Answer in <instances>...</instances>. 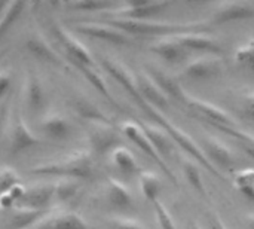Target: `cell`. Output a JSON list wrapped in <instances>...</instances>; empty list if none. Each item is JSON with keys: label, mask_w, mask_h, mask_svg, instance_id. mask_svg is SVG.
<instances>
[{"label": "cell", "mask_w": 254, "mask_h": 229, "mask_svg": "<svg viewBox=\"0 0 254 229\" xmlns=\"http://www.w3.org/2000/svg\"><path fill=\"white\" fill-rule=\"evenodd\" d=\"M109 24L122 30L128 36H155L167 37L182 33L207 31L211 25L208 21H186V22H170V21H155V19H124L110 18Z\"/></svg>", "instance_id": "obj_1"}, {"label": "cell", "mask_w": 254, "mask_h": 229, "mask_svg": "<svg viewBox=\"0 0 254 229\" xmlns=\"http://www.w3.org/2000/svg\"><path fill=\"white\" fill-rule=\"evenodd\" d=\"M31 174L58 177V179H76L86 180L94 174V158L86 151H74L60 159H54L45 164L34 165L30 170Z\"/></svg>", "instance_id": "obj_2"}, {"label": "cell", "mask_w": 254, "mask_h": 229, "mask_svg": "<svg viewBox=\"0 0 254 229\" xmlns=\"http://www.w3.org/2000/svg\"><path fill=\"white\" fill-rule=\"evenodd\" d=\"M121 131L125 134V137L128 140H131L141 152H144L159 168L161 171L173 182L174 186H179V180L176 177V174L173 173V170L168 167L167 161L159 155V152L155 149V146L152 145V142L149 140V137L146 136V133L143 131L140 122L137 121H125L122 125H121Z\"/></svg>", "instance_id": "obj_3"}, {"label": "cell", "mask_w": 254, "mask_h": 229, "mask_svg": "<svg viewBox=\"0 0 254 229\" xmlns=\"http://www.w3.org/2000/svg\"><path fill=\"white\" fill-rule=\"evenodd\" d=\"M182 104H185L189 110L193 112V116H196L198 119L207 122L208 125H223V127H237V121L223 109H220L219 106L202 100L199 97H195L192 94H189L188 91H185L183 95V101Z\"/></svg>", "instance_id": "obj_4"}, {"label": "cell", "mask_w": 254, "mask_h": 229, "mask_svg": "<svg viewBox=\"0 0 254 229\" xmlns=\"http://www.w3.org/2000/svg\"><path fill=\"white\" fill-rule=\"evenodd\" d=\"M173 4L170 0H144V1H121L116 9L109 12L112 18L124 19H153Z\"/></svg>", "instance_id": "obj_5"}, {"label": "cell", "mask_w": 254, "mask_h": 229, "mask_svg": "<svg viewBox=\"0 0 254 229\" xmlns=\"http://www.w3.org/2000/svg\"><path fill=\"white\" fill-rule=\"evenodd\" d=\"M51 33L55 37V40L60 43V46L67 52L71 63H80L85 66H95L94 57L91 51L64 25L60 22L51 24Z\"/></svg>", "instance_id": "obj_6"}, {"label": "cell", "mask_w": 254, "mask_h": 229, "mask_svg": "<svg viewBox=\"0 0 254 229\" xmlns=\"http://www.w3.org/2000/svg\"><path fill=\"white\" fill-rule=\"evenodd\" d=\"M88 124V140L95 155H106L121 143V134L112 122L92 121Z\"/></svg>", "instance_id": "obj_7"}, {"label": "cell", "mask_w": 254, "mask_h": 229, "mask_svg": "<svg viewBox=\"0 0 254 229\" xmlns=\"http://www.w3.org/2000/svg\"><path fill=\"white\" fill-rule=\"evenodd\" d=\"M40 143H42L40 137H37L30 130V127L24 121V118L16 106L13 110V115H12L10 131H9V145H7L9 155L16 156L18 153H21L30 148H34Z\"/></svg>", "instance_id": "obj_8"}, {"label": "cell", "mask_w": 254, "mask_h": 229, "mask_svg": "<svg viewBox=\"0 0 254 229\" xmlns=\"http://www.w3.org/2000/svg\"><path fill=\"white\" fill-rule=\"evenodd\" d=\"M254 18V4L250 1H219L213 4L210 25H222Z\"/></svg>", "instance_id": "obj_9"}, {"label": "cell", "mask_w": 254, "mask_h": 229, "mask_svg": "<svg viewBox=\"0 0 254 229\" xmlns=\"http://www.w3.org/2000/svg\"><path fill=\"white\" fill-rule=\"evenodd\" d=\"M225 66V60L222 55H214V54H204L201 57H196L195 60L189 61L185 64L182 69L180 76L186 79H210L222 73Z\"/></svg>", "instance_id": "obj_10"}, {"label": "cell", "mask_w": 254, "mask_h": 229, "mask_svg": "<svg viewBox=\"0 0 254 229\" xmlns=\"http://www.w3.org/2000/svg\"><path fill=\"white\" fill-rule=\"evenodd\" d=\"M73 30H76L77 33L83 36L109 42L113 45H131L132 43L131 36H128L127 33H124L122 30L116 28L115 25L109 22H77L73 25Z\"/></svg>", "instance_id": "obj_11"}, {"label": "cell", "mask_w": 254, "mask_h": 229, "mask_svg": "<svg viewBox=\"0 0 254 229\" xmlns=\"http://www.w3.org/2000/svg\"><path fill=\"white\" fill-rule=\"evenodd\" d=\"M202 152L205 153V156L208 158V161L220 171V170H226V171H234L235 167V156L232 153V151L229 149V146L226 143H223L219 137L211 136V134H205L202 137Z\"/></svg>", "instance_id": "obj_12"}, {"label": "cell", "mask_w": 254, "mask_h": 229, "mask_svg": "<svg viewBox=\"0 0 254 229\" xmlns=\"http://www.w3.org/2000/svg\"><path fill=\"white\" fill-rule=\"evenodd\" d=\"M22 95H24V103L25 107L31 113L42 112L48 103V94L45 91L43 82L36 73L33 67H28L24 76V86H22Z\"/></svg>", "instance_id": "obj_13"}, {"label": "cell", "mask_w": 254, "mask_h": 229, "mask_svg": "<svg viewBox=\"0 0 254 229\" xmlns=\"http://www.w3.org/2000/svg\"><path fill=\"white\" fill-rule=\"evenodd\" d=\"M100 63H101L103 69L131 95V98L135 101V104L143 100L138 89H137L135 75L125 64H122L121 61H118L115 58L106 57V55L100 58Z\"/></svg>", "instance_id": "obj_14"}, {"label": "cell", "mask_w": 254, "mask_h": 229, "mask_svg": "<svg viewBox=\"0 0 254 229\" xmlns=\"http://www.w3.org/2000/svg\"><path fill=\"white\" fill-rule=\"evenodd\" d=\"M135 82H137V89L141 95V98L155 107L156 110H167L170 107V98L167 94L159 88V85L152 79V76L147 72H140L135 73Z\"/></svg>", "instance_id": "obj_15"}, {"label": "cell", "mask_w": 254, "mask_h": 229, "mask_svg": "<svg viewBox=\"0 0 254 229\" xmlns=\"http://www.w3.org/2000/svg\"><path fill=\"white\" fill-rule=\"evenodd\" d=\"M33 229H91V227L74 212H57L46 213Z\"/></svg>", "instance_id": "obj_16"}, {"label": "cell", "mask_w": 254, "mask_h": 229, "mask_svg": "<svg viewBox=\"0 0 254 229\" xmlns=\"http://www.w3.org/2000/svg\"><path fill=\"white\" fill-rule=\"evenodd\" d=\"M188 51H196L204 54L222 55L223 48L219 42H216L205 31H193V33H182L174 36Z\"/></svg>", "instance_id": "obj_17"}, {"label": "cell", "mask_w": 254, "mask_h": 229, "mask_svg": "<svg viewBox=\"0 0 254 229\" xmlns=\"http://www.w3.org/2000/svg\"><path fill=\"white\" fill-rule=\"evenodd\" d=\"M150 51L155 52L158 57H161L164 61L170 64H177L182 63L189 51L174 37V36H167V37H159L150 45Z\"/></svg>", "instance_id": "obj_18"}, {"label": "cell", "mask_w": 254, "mask_h": 229, "mask_svg": "<svg viewBox=\"0 0 254 229\" xmlns=\"http://www.w3.org/2000/svg\"><path fill=\"white\" fill-rule=\"evenodd\" d=\"M40 130L48 139L55 140V142H64V140L70 139V136L73 133L70 121L65 116H63L61 113H55V112L48 113L42 118Z\"/></svg>", "instance_id": "obj_19"}, {"label": "cell", "mask_w": 254, "mask_h": 229, "mask_svg": "<svg viewBox=\"0 0 254 229\" xmlns=\"http://www.w3.org/2000/svg\"><path fill=\"white\" fill-rule=\"evenodd\" d=\"M146 72L152 76V79L159 85V88L167 94L168 98H173L179 103L183 101V95H185V88L180 85L179 79L170 73H167L165 70L156 67V66H146Z\"/></svg>", "instance_id": "obj_20"}, {"label": "cell", "mask_w": 254, "mask_h": 229, "mask_svg": "<svg viewBox=\"0 0 254 229\" xmlns=\"http://www.w3.org/2000/svg\"><path fill=\"white\" fill-rule=\"evenodd\" d=\"M54 183H36L25 188L21 198V206H27L37 210H46L51 201H54Z\"/></svg>", "instance_id": "obj_21"}, {"label": "cell", "mask_w": 254, "mask_h": 229, "mask_svg": "<svg viewBox=\"0 0 254 229\" xmlns=\"http://www.w3.org/2000/svg\"><path fill=\"white\" fill-rule=\"evenodd\" d=\"M25 46L36 58L49 64H55V66L61 64V57L58 51L48 42V39L43 34L40 33L30 34L25 40Z\"/></svg>", "instance_id": "obj_22"}, {"label": "cell", "mask_w": 254, "mask_h": 229, "mask_svg": "<svg viewBox=\"0 0 254 229\" xmlns=\"http://www.w3.org/2000/svg\"><path fill=\"white\" fill-rule=\"evenodd\" d=\"M46 210H37L27 206L13 207L7 215V229H28L34 228V225L46 215Z\"/></svg>", "instance_id": "obj_23"}, {"label": "cell", "mask_w": 254, "mask_h": 229, "mask_svg": "<svg viewBox=\"0 0 254 229\" xmlns=\"http://www.w3.org/2000/svg\"><path fill=\"white\" fill-rule=\"evenodd\" d=\"M143 131L146 133V136L149 137V140L152 142V145L155 146V149L159 152V155L165 159L168 156H171V153L176 149V142L173 140V137L167 133V130H164L161 125H153V124H147V122H140Z\"/></svg>", "instance_id": "obj_24"}, {"label": "cell", "mask_w": 254, "mask_h": 229, "mask_svg": "<svg viewBox=\"0 0 254 229\" xmlns=\"http://www.w3.org/2000/svg\"><path fill=\"white\" fill-rule=\"evenodd\" d=\"M106 198L110 206L116 209H128L132 206V195L129 188L115 177H109L106 183Z\"/></svg>", "instance_id": "obj_25"}, {"label": "cell", "mask_w": 254, "mask_h": 229, "mask_svg": "<svg viewBox=\"0 0 254 229\" xmlns=\"http://www.w3.org/2000/svg\"><path fill=\"white\" fill-rule=\"evenodd\" d=\"M74 66H76V69L85 76V79L110 103V104H113L115 107H119V104H118V101L113 98V95H112V92H110V89H109V86H107V83H106V80L103 79V76L100 75V72L98 70H95V67L94 66H85V64H80V63H73Z\"/></svg>", "instance_id": "obj_26"}, {"label": "cell", "mask_w": 254, "mask_h": 229, "mask_svg": "<svg viewBox=\"0 0 254 229\" xmlns=\"http://www.w3.org/2000/svg\"><path fill=\"white\" fill-rule=\"evenodd\" d=\"M180 162H182V167H183V171H185V177H186V180L189 182V185H190L201 197L207 198L208 194H207L205 183H204V180H202V174H201V170H199L198 162H195V159L190 158L188 153L180 155Z\"/></svg>", "instance_id": "obj_27"}, {"label": "cell", "mask_w": 254, "mask_h": 229, "mask_svg": "<svg viewBox=\"0 0 254 229\" xmlns=\"http://www.w3.org/2000/svg\"><path fill=\"white\" fill-rule=\"evenodd\" d=\"M71 106L74 109V112L82 118L85 119L86 122H92V121H104V122H112L109 119V116L95 104L92 103L91 100L85 98V97H74L73 101H71Z\"/></svg>", "instance_id": "obj_28"}, {"label": "cell", "mask_w": 254, "mask_h": 229, "mask_svg": "<svg viewBox=\"0 0 254 229\" xmlns=\"http://www.w3.org/2000/svg\"><path fill=\"white\" fill-rule=\"evenodd\" d=\"M112 162L116 168H119L122 173L127 174H134V173L140 174L143 171L132 152L125 146H118L116 149L112 151Z\"/></svg>", "instance_id": "obj_29"}, {"label": "cell", "mask_w": 254, "mask_h": 229, "mask_svg": "<svg viewBox=\"0 0 254 229\" xmlns=\"http://www.w3.org/2000/svg\"><path fill=\"white\" fill-rule=\"evenodd\" d=\"M138 182H140L141 194H143V197L147 201H150L153 204L155 201L159 200V194H161V189H162V183H161V179L155 173L147 171V170H143L138 174Z\"/></svg>", "instance_id": "obj_30"}, {"label": "cell", "mask_w": 254, "mask_h": 229, "mask_svg": "<svg viewBox=\"0 0 254 229\" xmlns=\"http://www.w3.org/2000/svg\"><path fill=\"white\" fill-rule=\"evenodd\" d=\"M54 185V200L61 204L74 200L80 191V180L76 179H58Z\"/></svg>", "instance_id": "obj_31"}, {"label": "cell", "mask_w": 254, "mask_h": 229, "mask_svg": "<svg viewBox=\"0 0 254 229\" xmlns=\"http://www.w3.org/2000/svg\"><path fill=\"white\" fill-rule=\"evenodd\" d=\"M64 6L79 12H112L119 6V3L110 0H74L64 3Z\"/></svg>", "instance_id": "obj_32"}, {"label": "cell", "mask_w": 254, "mask_h": 229, "mask_svg": "<svg viewBox=\"0 0 254 229\" xmlns=\"http://www.w3.org/2000/svg\"><path fill=\"white\" fill-rule=\"evenodd\" d=\"M234 185L246 198L254 203V168L237 171L234 176Z\"/></svg>", "instance_id": "obj_33"}, {"label": "cell", "mask_w": 254, "mask_h": 229, "mask_svg": "<svg viewBox=\"0 0 254 229\" xmlns=\"http://www.w3.org/2000/svg\"><path fill=\"white\" fill-rule=\"evenodd\" d=\"M22 9H24V3L22 1L6 3V7L3 9V12L0 15V39L12 27V24L16 21V18L19 16Z\"/></svg>", "instance_id": "obj_34"}, {"label": "cell", "mask_w": 254, "mask_h": 229, "mask_svg": "<svg viewBox=\"0 0 254 229\" xmlns=\"http://www.w3.org/2000/svg\"><path fill=\"white\" fill-rule=\"evenodd\" d=\"M234 60L237 64L254 70V39L247 40L237 48V51L234 52Z\"/></svg>", "instance_id": "obj_35"}, {"label": "cell", "mask_w": 254, "mask_h": 229, "mask_svg": "<svg viewBox=\"0 0 254 229\" xmlns=\"http://www.w3.org/2000/svg\"><path fill=\"white\" fill-rule=\"evenodd\" d=\"M153 209H155V213H156V219H158V224L161 229H177V225L170 213V210L165 207V204L162 201H155L153 203Z\"/></svg>", "instance_id": "obj_36"}, {"label": "cell", "mask_w": 254, "mask_h": 229, "mask_svg": "<svg viewBox=\"0 0 254 229\" xmlns=\"http://www.w3.org/2000/svg\"><path fill=\"white\" fill-rule=\"evenodd\" d=\"M238 110L243 118L254 121V89L244 91L238 98Z\"/></svg>", "instance_id": "obj_37"}, {"label": "cell", "mask_w": 254, "mask_h": 229, "mask_svg": "<svg viewBox=\"0 0 254 229\" xmlns=\"http://www.w3.org/2000/svg\"><path fill=\"white\" fill-rule=\"evenodd\" d=\"M106 222L110 229H147L140 221L125 216H110Z\"/></svg>", "instance_id": "obj_38"}, {"label": "cell", "mask_w": 254, "mask_h": 229, "mask_svg": "<svg viewBox=\"0 0 254 229\" xmlns=\"http://www.w3.org/2000/svg\"><path fill=\"white\" fill-rule=\"evenodd\" d=\"M16 185H19L18 174L12 168H9V167L0 168V195L9 192Z\"/></svg>", "instance_id": "obj_39"}, {"label": "cell", "mask_w": 254, "mask_h": 229, "mask_svg": "<svg viewBox=\"0 0 254 229\" xmlns=\"http://www.w3.org/2000/svg\"><path fill=\"white\" fill-rule=\"evenodd\" d=\"M211 127L220 130L222 133H225L228 136H232L238 142H244V143H249V145L254 146V133H249L246 130H240L237 127H223V125H211Z\"/></svg>", "instance_id": "obj_40"}, {"label": "cell", "mask_w": 254, "mask_h": 229, "mask_svg": "<svg viewBox=\"0 0 254 229\" xmlns=\"http://www.w3.org/2000/svg\"><path fill=\"white\" fill-rule=\"evenodd\" d=\"M207 219H208L210 229H228L222 216L216 210H207Z\"/></svg>", "instance_id": "obj_41"}, {"label": "cell", "mask_w": 254, "mask_h": 229, "mask_svg": "<svg viewBox=\"0 0 254 229\" xmlns=\"http://www.w3.org/2000/svg\"><path fill=\"white\" fill-rule=\"evenodd\" d=\"M10 73L6 70H0V100L4 97V94L7 92L9 86H10Z\"/></svg>", "instance_id": "obj_42"}, {"label": "cell", "mask_w": 254, "mask_h": 229, "mask_svg": "<svg viewBox=\"0 0 254 229\" xmlns=\"http://www.w3.org/2000/svg\"><path fill=\"white\" fill-rule=\"evenodd\" d=\"M7 106H9V98L3 100L0 103V133L3 130V125H4V121H6V116H7V109H9Z\"/></svg>", "instance_id": "obj_43"}, {"label": "cell", "mask_w": 254, "mask_h": 229, "mask_svg": "<svg viewBox=\"0 0 254 229\" xmlns=\"http://www.w3.org/2000/svg\"><path fill=\"white\" fill-rule=\"evenodd\" d=\"M240 145H241V148L244 149V152L249 155V158H252L254 161V146L249 145V143H244V142H240Z\"/></svg>", "instance_id": "obj_44"}, {"label": "cell", "mask_w": 254, "mask_h": 229, "mask_svg": "<svg viewBox=\"0 0 254 229\" xmlns=\"http://www.w3.org/2000/svg\"><path fill=\"white\" fill-rule=\"evenodd\" d=\"M244 221H246V225L249 227V229H254V213H247Z\"/></svg>", "instance_id": "obj_45"}, {"label": "cell", "mask_w": 254, "mask_h": 229, "mask_svg": "<svg viewBox=\"0 0 254 229\" xmlns=\"http://www.w3.org/2000/svg\"><path fill=\"white\" fill-rule=\"evenodd\" d=\"M188 229H202V227H201V224H199L198 221H192V222L189 224Z\"/></svg>", "instance_id": "obj_46"}, {"label": "cell", "mask_w": 254, "mask_h": 229, "mask_svg": "<svg viewBox=\"0 0 254 229\" xmlns=\"http://www.w3.org/2000/svg\"><path fill=\"white\" fill-rule=\"evenodd\" d=\"M4 7H6V3H4V1H0V13L3 12V9H4Z\"/></svg>", "instance_id": "obj_47"}, {"label": "cell", "mask_w": 254, "mask_h": 229, "mask_svg": "<svg viewBox=\"0 0 254 229\" xmlns=\"http://www.w3.org/2000/svg\"><path fill=\"white\" fill-rule=\"evenodd\" d=\"M4 54H6V49H0V61H1V58L4 57Z\"/></svg>", "instance_id": "obj_48"}]
</instances>
